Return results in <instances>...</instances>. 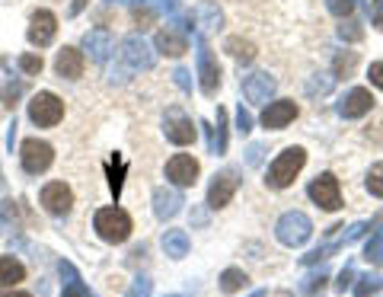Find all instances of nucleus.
<instances>
[{
    "instance_id": "nucleus-31",
    "label": "nucleus",
    "mask_w": 383,
    "mask_h": 297,
    "mask_svg": "<svg viewBox=\"0 0 383 297\" xmlns=\"http://www.w3.org/2000/svg\"><path fill=\"white\" fill-rule=\"evenodd\" d=\"M355 65H357L355 52H345V55H338V58H335V77H348V74L355 71Z\"/></svg>"
},
{
    "instance_id": "nucleus-39",
    "label": "nucleus",
    "mask_w": 383,
    "mask_h": 297,
    "mask_svg": "<svg viewBox=\"0 0 383 297\" xmlns=\"http://www.w3.org/2000/svg\"><path fill=\"white\" fill-rule=\"evenodd\" d=\"M351 278H355V271H351V269H345L342 275H338V291H345V288H348V284H351Z\"/></svg>"
},
{
    "instance_id": "nucleus-1",
    "label": "nucleus",
    "mask_w": 383,
    "mask_h": 297,
    "mask_svg": "<svg viewBox=\"0 0 383 297\" xmlns=\"http://www.w3.org/2000/svg\"><path fill=\"white\" fill-rule=\"evenodd\" d=\"M304 163H306V150L304 147H284L278 157H274L272 167H268L265 182L272 189H287L294 182V176L304 169Z\"/></svg>"
},
{
    "instance_id": "nucleus-8",
    "label": "nucleus",
    "mask_w": 383,
    "mask_h": 297,
    "mask_svg": "<svg viewBox=\"0 0 383 297\" xmlns=\"http://www.w3.org/2000/svg\"><path fill=\"white\" fill-rule=\"evenodd\" d=\"M166 176H170L172 186H195L198 179V160L189 154H176L166 163Z\"/></svg>"
},
{
    "instance_id": "nucleus-41",
    "label": "nucleus",
    "mask_w": 383,
    "mask_h": 297,
    "mask_svg": "<svg viewBox=\"0 0 383 297\" xmlns=\"http://www.w3.org/2000/svg\"><path fill=\"white\" fill-rule=\"evenodd\" d=\"M0 297H32V294H26V291H0Z\"/></svg>"
},
{
    "instance_id": "nucleus-5",
    "label": "nucleus",
    "mask_w": 383,
    "mask_h": 297,
    "mask_svg": "<svg viewBox=\"0 0 383 297\" xmlns=\"http://www.w3.org/2000/svg\"><path fill=\"white\" fill-rule=\"evenodd\" d=\"M310 198L316 201L319 208H326V211H338L342 208V192H338V179L332 173H323L316 176V179L310 182Z\"/></svg>"
},
{
    "instance_id": "nucleus-36",
    "label": "nucleus",
    "mask_w": 383,
    "mask_h": 297,
    "mask_svg": "<svg viewBox=\"0 0 383 297\" xmlns=\"http://www.w3.org/2000/svg\"><path fill=\"white\" fill-rule=\"evenodd\" d=\"M370 16H374V26L383 33V0H370Z\"/></svg>"
},
{
    "instance_id": "nucleus-33",
    "label": "nucleus",
    "mask_w": 383,
    "mask_h": 297,
    "mask_svg": "<svg viewBox=\"0 0 383 297\" xmlns=\"http://www.w3.org/2000/svg\"><path fill=\"white\" fill-rule=\"evenodd\" d=\"M19 67H23V74H42V58L38 55H23Z\"/></svg>"
},
{
    "instance_id": "nucleus-7",
    "label": "nucleus",
    "mask_w": 383,
    "mask_h": 297,
    "mask_svg": "<svg viewBox=\"0 0 383 297\" xmlns=\"http://www.w3.org/2000/svg\"><path fill=\"white\" fill-rule=\"evenodd\" d=\"M198 77H201L204 96H214L217 86H221V65L214 61V55L204 45V39H198Z\"/></svg>"
},
{
    "instance_id": "nucleus-12",
    "label": "nucleus",
    "mask_w": 383,
    "mask_h": 297,
    "mask_svg": "<svg viewBox=\"0 0 383 297\" xmlns=\"http://www.w3.org/2000/svg\"><path fill=\"white\" fill-rule=\"evenodd\" d=\"M42 205H45V211H51V214H67L70 205H74V192H70L64 182H48V186L42 189Z\"/></svg>"
},
{
    "instance_id": "nucleus-22",
    "label": "nucleus",
    "mask_w": 383,
    "mask_h": 297,
    "mask_svg": "<svg viewBox=\"0 0 383 297\" xmlns=\"http://www.w3.org/2000/svg\"><path fill=\"white\" fill-rule=\"evenodd\" d=\"M223 48H227V52L233 55V58L240 61V65H249V61L255 58V45H252V42L236 39V35H233V39H227V45H223Z\"/></svg>"
},
{
    "instance_id": "nucleus-34",
    "label": "nucleus",
    "mask_w": 383,
    "mask_h": 297,
    "mask_svg": "<svg viewBox=\"0 0 383 297\" xmlns=\"http://www.w3.org/2000/svg\"><path fill=\"white\" fill-rule=\"evenodd\" d=\"M300 288H304L306 294H316V291L323 294V288H326V275H310L304 284H300Z\"/></svg>"
},
{
    "instance_id": "nucleus-24",
    "label": "nucleus",
    "mask_w": 383,
    "mask_h": 297,
    "mask_svg": "<svg viewBox=\"0 0 383 297\" xmlns=\"http://www.w3.org/2000/svg\"><path fill=\"white\" fill-rule=\"evenodd\" d=\"M246 281H249L246 271H240V269H227V271L221 275V291H223V294H236V291L246 288Z\"/></svg>"
},
{
    "instance_id": "nucleus-25",
    "label": "nucleus",
    "mask_w": 383,
    "mask_h": 297,
    "mask_svg": "<svg viewBox=\"0 0 383 297\" xmlns=\"http://www.w3.org/2000/svg\"><path fill=\"white\" fill-rule=\"evenodd\" d=\"M332 86H335L332 74H316L313 80H306V96H326V93H332Z\"/></svg>"
},
{
    "instance_id": "nucleus-9",
    "label": "nucleus",
    "mask_w": 383,
    "mask_h": 297,
    "mask_svg": "<svg viewBox=\"0 0 383 297\" xmlns=\"http://www.w3.org/2000/svg\"><path fill=\"white\" fill-rule=\"evenodd\" d=\"M297 118V103L294 99H278V103H268V109L262 112V125L268 131H281L284 125H291Z\"/></svg>"
},
{
    "instance_id": "nucleus-19",
    "label": "nucleus",
    "mask_w": 383,
    "mask_h": 297,
    "mask_svg": "<svg viewBox=\"0 0 383 297\" xmlns=\"http://www.w3.org/2000/svg\"><path fill=\"white\" fill-rule=\"evenodd\" d=\"M23 278H26L23 262H16V259H10V256H0V288H6V284H19Z\"/></svg>"
},
{
    "instance_id": "nucleus-35",
    "label": "nucleus",
    "mask_w": 383,
    "mask_h": 297,
    "mask_svg": "<svg viewBox=\"0 0 383 297\" xmlns=\"http://www.w3.org/2000/svg\"><path fill=\"white\" fill-rule=\"evenodd\" d=\"M236 128H240L243 135H249V131H252V116H249L243 106H240V116H236Z\"/></svg>"
},
{
    "instance_id": "nucleus-11",
    "label": "nucleus",
    "mask_w": 383,
    "mask_h": 297,
    "mask_svg": "<svg viewBox=\"0 0 383 297\" xmlns=\"http://www.w3.org/2000/svg\"><path fill=\"white\" fill-rule=\"evenodd\" d=\"M121 58L128 61L131 71H150V67H153L150 48H147L144 39H138V35H128V39L121 42Z\"/></svg>"
},
{
    "instance_id": "nucleus-30",
    "label": "nucleus",
    "mask_w": 383,
    "mask_h": 297,
    "mask_svg": "<svg viewBox=\"0 0 383 297\" xmlns=\"http://www.w3.org/2000/svg\"><path fill=\"white\" fill-rule=\"evenodd\" d=\"M338 35H342L345 42H361L364 39V29H361V23H355V20H342Z\"/></svg>"
},
{
    "instance_id": "nucleus-23",
    "label": "nucleus",
    "mask_w": 383,
    "mask_h": 297,
    "mask_svg": "<svg viewBox=\"0 0 383 297\" xmlns=\"http://www.w3.org/2000/svg\"><path fill=\"white\" fill-rule=\"evenodd\" d=\"M87 48L93 52V58H96V61H102L109 52H112V39H109V35L102 33V29H96V33H89V35H87Z\"/></svg>"
},
{
    "instance_id": "nucleus-21",
    "label": "nucleus",
    "mask_w": 383,
    "mask_h": 297,
    "mask_svg": "<svg viewBox=\"0 0 383 297\" xmlns=\"http://www.w3.org/2000/svg\"><path fill=\"white\" fill-rule=\"evenodd\" d=\"M163 246H166V256L182 259L189 252V237H185V230H170L163 237Z\"/></svg>"
},
{
    "instance_id": "nucleus-40",
    "label": "nucleus",
    "mask_w": 383,
    "mask_h": 297,
    "mask_svg": "<svg viewBox=\"0 0 383 297\" xmlns=\"http://www.w3.org/2000/svg\"><path fill=\"white\" fill-rule=\"evenodd\" d=\"M172 77H176V84L182 86V90H189V86H192V84H189V71H176Z\"/></svg>"
},
{
    "instance_id": "nucleus-2",
    "label": "nucleus",
    "mask_w": 383,
    "mask_h": 297,
    "mask_svg": "<svg viewBox=\"0 0 383 297\" xmlns=\"http://www.w3.org/2000/svg\"><path fill=\"white\" fill-rule=\"evenodd\" d=\"M96 230L106 243H125L128 233H131V218L121 208H102L96 214Z\"/></svg>"
},
{
    "instance_id": "nucleus-27",
    "label": "nucleus",
    "mask_w": 383,
    "mask_h": 297,
    "mask_svg": "<svg viewBox=\"0 0 383 297\" xmlns=\"http://www.w3.org/2000/svg\"><path fill=\"white\" fill-rule=\"evenodd\" d=\"M380 288H383V278L380 275H364L361 284H355V294L357 297H370V294H377Z\"/></svg>"
},
{
    "instance_id": "nucleus-32",
    "label": "nucleus",
    "mask_w": 383,
    "mask_h": 297,
    "mask_svg": "<svg viewBox=\"0 0 383 297\" xmlns=\"http://www.w3.org/2000/svg\"><path fill=\"white\" fill-rule=\"evenodd\" d=\"M326 7H329L332 16H338V20H345V16L355 10V0H326Z\"/></svg>"
},
{
    "instance_id": "nucleus-26",
    "label": "nucleus",
    "mask_w": 383,
    "mask_h": 297,
    "mask_svg": "<svg viewBox=\"0 0 383 297\" xmlns=\"http://www.w3.org/2000/svg\"><path fill=\"white\" fill-rule=\"evenodd\" d=\"M179 205H182V198H179L176 192H157V214L160 218H172V214L179 211Z\"/></svg>"
},
{
    "instance_id": "nucleus-42",
    "label": "nucleus",
    "mask_w": 383,
    "mask_h": 297,
    "mask_svg": "<svg viewBox=\"0 0 383 297\" xmlns=\"http://www.w3.org/2000/svg\"><path fill=\"white\" fill-rule=\"evenodd\" d=\"M252 297H265V291H255V294Z\"/></svg>"
},
{
    "instance_id": "nucleus-14",
    "label": "nucleus",
    "mask_w": 383,
    "mask_h": 297,
    "mask_svg": "<svg viewBox=\"0 0 383 297\" xmlns=\"http://www.w3.org/2000/svg\"><path fill=\"white\" fill-rule=\"evenodd\" d=\"M57 33V20L55 13H48V10H38L35 16H32V26H29V42L38 48L51 45V39H55Z\"/></svg>"
},
{
    "instance_id": "nucleus-29",
    "label": "nucleus",
    "mask_w": 383,
    "mask_h": 297,
    "mask_svg": "<svg viewBox=\"0 0 383 297\" xmlns=\"http://www.w3.org/2000/svg\"><path fill=\"white\" fill-rule=\"evenodd\" d=\"M367 192L377 195V198H383V163L370 167V173H367Z\"/></svg>"
},
{
    "instance_id": "nucleus-17",
    "label": "nucleus",
    "mask_w": 383,
    "mask_h": 297,
    "mask_svg": "<svg viewBox=\"0 0 383 297\" xmlns=\"http://www.w3.org/2000/svg\"><path fill=\"white\" fill-rule=\"evenodd\" d=\"M55 71L57 77H67V80L83 77V55L77 48H61L55 58Z\"/></svg>"
},
{
    "instance_id": "nucleus-4",
    "label": "nucleus",
    "mask_w": 383,
    "mask_h": 297,
    "mask_svg": "<svg viewBox=\"0 0 383 297\" xmlns=\"http://www.w3.org/2000/svg\"><path fill=\"white\" fill-rule=\"evenodd\" d=\"M29 118L35 125H42V128H51V125H57L64 118V103L48 90L35 93V96L29 99Z\"/></svg>"
},
{
    "instance_id": "nucleus-10",
    "label": "nucleus",
    "mask_w": 383,
    "mask_h": 297,
    "mask_svg": "<svg viewBox=\"0 0 383 297\" xmlns=\"http://www.w3.org/2000/svg\"><path fill=\"white\" fill-rule=\"evenodd\" d=\"M370 109H374V96H370V90H364V86L348 90L345 99L338 103V116L342 118H361V116H367Z\"/></svg>"
},
{
    "instance_id": "nucleus-3",
    "label": "nucleus",
    "mask_w": 383,
    "mask_h": 297,
    "mask_svg": "<svg viewBox=\"0 0 383 297\" xmlns=\"http://www.w3.org/2000/svg\"><path fill=\"white\" fill-rule=\"evenodd\" d=\"M274 233H278V240L284 246H304L306 240L313 237V224H310V218H306L304 211H287L284 218L278 220Z\"/></svg>"
},
{
    "instance_id": "nucleus-15",
    "label": "nucleus",
    "mask_w": 383,
    "mask_h": 297,
    "mask_svg": "<svg viewBox=\"0 0 383 297\" xmlns=\"http://www.w3.org/2000/svg\"><path fill=\"white\" fill-rule=\"evenodd\" d=\"M166 138H170L172 144H192L195 141V125H192V118H185L179 109H172L170 116H166Z\"/></svg>"
},
{
    "instance_id": "nucleus-37",
    "label": "nucleus",
    "mask_w": 383,
    "mask_h": 297,
    "mask_svg": "<svg viewBox=\"0 0 383 297\" xmlns=\"http://www.w3.org/2000/svg\"><path fill=\"white\" fill-rule=\"evenodd\" d=\"M370 84L380 86L383 90V61H377V65H370Z\"/></svg>"
},
{
    "instance_id": "nucleus-13",
    "label": "nucleus",
    "mask_w": 383,
    "mask_h": 297,
    "mask_svg": "<svg viewBox=\"0 0 383 297\" xmlns=\"http://www.w3.org/2000/svg\"><path fill=\"white\" fill-rule=\"evenodd\" d=\"M272 93H274V77L272 74H249V77L243 80V96H246L252 106L268 103Z\"/></svg>"
},
{
    "instance_id": "nucleus-16",
    "label": "nucleus",
    "mask_w": 383,
    "mask_h": 297,
    "mask_svg": "<svg viewBox=\"0 0 383 297\" xmlns=\"http://www.w3.org/2000/svg\"><path fill=\"white\" fill-rule=\"evenodd\" d=\"M233 192H236V176H233V173H221V176H214V182H211V189H208V205H211V208H223V205H230Z\"/></svg>"
},
{
    "instance_id": "nucleus-18",
    "label": "nucleus",
    "mask_w": 383,
    "mask_h": 297,
    "mask_svg": "<svg viewBox=\"0 0 383 297\" xmlns=\"http://www.w3.org/2000/svg\"><path fill=\"white\" fill-rule=\"evenodd\" d=\"M157 48L163 55H170V58H179V55L189 52V42H185L179 33H172V29H160L157 33Z\"/></svg>"
},
{
    "instance_id": "nucleus-38",
    "label": "nucleus",
    "mask_w": 383,
    "mask_h": 297,
    "mask_svg": "<svg viewBox=\"0 0 383 297\" xmlns=\"http://www.w3.org/2000/svg\"><path fill=\"white\" fill-rule=\"evenodd\" d=\"M64 297H93V294H89V291L83 288V284H77V281H74L67 291H64Z\"/></svg>"
},
{
    "instance_id": "nucleus-20",
    "label": "nucleus",
    "mask_w": 383,
    "mask_h": 297,
    "mask_svg": "<svg viewBox=\"0 0 383 297\" xmlns=\"http://www.w3.org/2000/svg\"><path fill=\"white\" fill-rule=\"evenodd\" d=\"M195 16H198V26H201L204 33H211V29H221V23H223V13L217 10V4H198Z\"/></svg>"
},
{
    "instance_id": "nucleus-28",
    "label": "nucleus",
    "mask_w": 383,
    "mask_h": 297,
    "mask_svg": "<svg viewBox=\"0 0 383 297\" xmlns=\"http://www.w3.org/2000/svg\"><path fill=\"white\" fill-rule=\"evenodd\" d=\"M367 262H374V265H383V230H377L374 233V240H367Z\"/></svg>"
},
{
    "instance_id": "nucleus-6",
    "label": "nucleus",
    "mask_w": 383,
    "mask_h": 297,
    "mask_svg": "<svg viewBox=\"0 0 383 297\" xmlns=\"http://www.w3.org/2000/svg\"><path fill=\"white\" fill-rule=\"evenodd\" d=\"M19 160H23V169H26V173H45V169L51 167V160H55V150H51V144L29 138V141H23Z\"/></svg>"
}]
</instances>
